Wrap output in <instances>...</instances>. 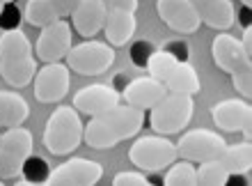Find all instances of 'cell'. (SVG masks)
<instances>
[{"label": "cell", "instance_id": "24", "mask_svg": "<svg viewBox=\"0 0 252 186\" xmlns=\"http://www.w3.org/2000/svg\"><path fill=\"white\" fill-rule=\"evenodd\" d=\"M23 16L34 28H46L58 21V14H55V9L51 7L48 0H28Z\"/></svg>", "mask_w": 252, "mask_h": 186}, {"label": "cell", "instance_id": "12", "mask_svg": "<svg viewBox=\"0 0 252 186\" xmlns=\"http://www.w3.org/2000/svg\"><path fill=\"white\" fill-rule=\"evenodd\" d=\"M156 12H158L160 21L167 28H172L174 33L192 35L202 26L190 0H156Z\"/></svg>", "mask_w": 252, "mask_h": 186}, {"label": "cell", "instance_id": "31", "mask_svg": "<svg viewBox=\"0 0 252 186\" xmlns=\"http://www.w3.org/2000/svg\"><path fill=\"white\" fill-rule=\"evenodd\" d=\"M113 184H115V186H128V184H133V186H149L152 182H149L145 175H142V170H140V173H133V170H124V173H117V175H115Z\"/></svg>", "mask_w": 252, "mask_h": 186}, {"label": "cell", "instance_id": "27", "mask_svg": "<svg viewBox=\"0 0 252 186\" xmlns=\"http://www.w3.org/2000/svg\"><path fill=\"white\" fill-rule=\"evenodd\" d=\"M174 65H177V60H174L167 51L156 48V51L152 53V58H149V62H147L145 69H147V76H152V78L165 83V78L170 76V72L174 69Z\"/></svg>", "mask_w": 252, "mask_h": 186}, {"label": "cell", "instance_id": "22", "mask_svg": "<svg viewBox=\"0 0 252 186\" xmlns=\"http://www.w3.org/2000/svg\"><path fill=\"white\" fill-rule=\"evenodd\" d=\"M0 74L9 85L26 87L28 83H32L34 74H37V60L34 55L21 58V60H0Z\"/></svg>", "mask_w": 252, "mask_h": 186}, {"label": "cell", "instance_id": "39", "mask_svg": "<svg viewBox=\"0 0 252 186\" xmlns=\"http://www.w3.org/2000/svg\"><path fill=\"white\" fill-rule=\"evenodd\" d=\"M14 0H0V5H12Z\"/></svg>", "mask_w": 252, "mask_h": 186}, {"label": "cell", "instance_id": "26", "mask_svg": "<svg viewBox=\"0 0 252 186\" xmlns=\"http://www.w3.org/2000/svg\"><path fill=\"white\" fill-rule=\"evenodd\" d=\"M163 184L165 186H195L197 184V173H195L192 161L181 159L179 163H172V168L163 177Z\"/></svg>", "mask_w": 252, "mask_h": 186}, {"label": "cell", "instance_id": "11", "mask_svg": "<svg viewBox=\"0 0 252 186\" xmlns=\"http://www.w3.org/2000/svg\"><path fill=\"white\" fill-rule=\"evenodd\" d=\"M120 92L113 85H103V83H94V85L80 87L78 92L73 94V108L83 115L96 117L108 111H113L120 104Z\"/></svg>", "mask_w": 252, "mask_h": 186}, {"label": "cell", "instance_id": "21", "mask_svg": "<svg viewBox=\"0 0 252 186\" xmlns=\"http://www.w3.org/2000/svg\"><path fill=\"white\" fill-rule=\"evenodd\" d=\"M220 163L225 166L229 177H241V175L250 170L252 166V147L248 140L236 143V145H225L222 154H220Z\"/></svg>", "mask_w": 252, "mask_h": 186}, {"label": "cell", "instance_id": "34", "mask_svg": "<svg viewBox=\"0 0 252 186\" xmlns=\"http://www.w3.org/2000/svg\"><path fill=\"white\" fill-rule=\"evenodd\" d=\"M51 2V7L55 9V14H58V19H64V16H71L73 9L80 5V0H48Z\"/></svg>", "mask_w": 252, "mask_h": 186}, {"label": "cell", "instance_id": "20", "mask_svg": "<svg viewBox=\"0 0 252 186\" xmlns=\"http://www.w3.org/2000/svg\"><path fill=\"white\" fill-rule=\"evenodd\" d=\"M30 106L19 92H5L0 90V126H19L28 120Z\"/></svg>", "mask_w": 252, "mask_h": 186}, {"label": "cell", "instance_id": "25", "mask_svg": "<svg viewBox=\"0 0 252 186\" xmlns=\"http://www.w3.org/2000/svg\"><path fill=\"white\" fill-rule=\"evenodd\" d=\"M197 184H206V186H225L229 182V173L225 170V166L218 159L211 161H202L197 168Z\"/></svg>", "mask_w": 252, "mask_h": 186}, {"label": "cell", "instance_id": "29", "mask_svg": "<svg viewBox=\"0 0 252 186\" xmlns=\"http://www.w3.org/2000/svg\"><path fill=\"white\" fill-rule=\"evenodd\" d=\"M232 76V85L234 90L241 94V97H250L252 94V65L248 67H241V69H236V72L229 74Z\"/></svg>", "mask_w": 252, "mask_h": 186}, {"label": "cell", "instance_id": "5", "mask_svg": "<svg viewBox=\"0 0 252 186\" xmlns=\"http://www.w3.org/2000/svg\"><path fill=\"white\" fill-rule=\"evenodd\" d=\"M66 67L69 72L80 74V76H101L106 74L115 62V51L110 44L103 41L87 39L78 46H71V51L66 53Z\"/></svg>", "mask_w": 252, "mask_h": 186}, {"label": "cell", "instance_id": "9", "mask_svg": "<svg viewBox=\"0 0 252 186\" xmlns=\"http://www.w3.org/2000/svg\"><path fill=\"white\" fill-rule=\"evenodd\" d=\"M34 97L41 104H55L66 97L71 85L69 67L62 62H48L34 74Z\"/></svg>", "mask_w": 252, "mask_h": 186}, {"label": "cell", "instance_id": "7", "mask_svg": "<svg viewBox=\"0 0 252 186\" xmlns=\"http://www.w3.org/2000/svg\"><path fill=\"white\" fill-rule=\"evenodd\" d=\"M225 145H227L225 138L218 131H211V129H190L177 143V156L192 161V163H202V161L220 159Z\"/></svg>", "mask_w": 252, "mask_h": 186}, {"label": "cell", "instance_id": "40", "mask_svg": "<svg viewBox=\"0 0 252 186\" xmlns=\"http://www.w3.org/2000/svg\"><path fill=\"white\" fill-rule=\"evenodd\" d=\"M0 12H2V5H0Z\"/></svg>", "mask_w": 252, "mask_h": 186}, {"label": "cell", "instance_id": "30", "mask_svg": "<svg viewBox=\"0 0 252 186\" xmlns=\"http://www.w3.org/2000/svg\"><path fill=\"white\" fill-rule=\"evenodd\" d=\"M154 51H156V46H154L152 41H147V39L135 41V44L131 46V60H133V65L140 67V69H145Z\"/></svg>", "mask_w": 252, "mask_h": 186}, {"label": "cell", "instance_id": "28", "mask_svg": "<svg viewBox=\"0 0 252 186\" xmlns=\"http://www.w3.org/2000/svg\"><path fill=\"white\" fill-rule=\"evenodd\" d=\"M21 175H23V180L30 182V184H46L48 182V175H51V168L48 163L41 156H34L30 154L21 168Z\"/></svg>", "mask_w": 252, "mask_h": 186}, {"label": "cell", "instance_id": "17", "mask_svg": "<svg viewBox=\"0 0 252 186\" xmlns=\"http://www.w3.org/2000/svg\"><path fill=\"white\" fill-rule=\"evenodd\" d=\"M190 5L195 7L199 21L213 30L225 33L234 26L236 12H234L232 0H190Z\"/></svg>", "mask_w": 252, "mask_h": 186}, {"label": "cell", "instance_id": "10", "mask_svg": "<svg viewBox=\"0 0 252 186\" xmlns=\"http://www.w3.org/2000/svg\"><path fill=\"white\" fill-rule=\"evenodd\" d=\"M103 177V168L101 163L92 159H83V156H73L64 161L62 166L51 170L46 184H76V186H90Z\"/></svg>", "mask_w": 252, "mask_h": 186}, {"label": "cell", "instance_id": "1", "mask_svg": "<svg viewBox=\"0 0 252 186\" xmlns=\"http://www.w3.org/2000/svg\"><path fill=\"white\" fill-rule=\"evenodd\" d=\"M145 124V111L131 104H117L113 111L90 117L87 126H83V140L92 149H110L122 140L138 136Z\"/></svg>", "mask_w": 252, "mask_h": 186}, {"label": "cell", "instance_id": "18", "mask_svg": "<svg viewBox=\"0 0 252 186\" xmlns=\"http://www.w3.org/2000/svg\"><path fill=\"white\" fill-rule=\"evenodd\" d=\"M135 14L131 12H108L106 23H103V33L110 46H124L128 44L135 33Z\"/></svg>", "mask_w": 252, "mask_h": 186}, {"label": "cell", "instance_id": "36", "mask_svg": "<svg viewBox=\"0 0 252 186\" xmlns=\"http://www.w3.org/2000/svg\"><path fill=\"white\" fill-rule=\"evenodd\" d=\"M241 44L246 48V53L252 58V26H246L243 28V37H241Z\"/></svg>", "mask_w": 252, "mask_h": 186}, {"label": "cell", "instance_id": "4", "mask_svg": "<svg viewBox=\"0 0 252 186\" xmlns=\"http://www.w3.org/2000/svg\"><path fill=\"white\" fill-rule=\"evenodd\" d=\"M128 159L142 173H160L177 161V145L165 136H142L131 145Z\"/></svg>", "mask_w": 252, "mask_h": 186}, {"label": "cell", "instance_id": "13", "mask_svg": "<svg viewBox=\"0 0 252 186\" xmlns=\"http://www.w3.org/2000/svg\"><path fill=\"white\" fill-rule=\"evenodd\" d=\"M167 94L165 83L152 78V76H138V78H131L124 85V90L120 92V97L131 104L135 108H142V111H149L158 104L163 97Z\"/></svg>", "mask_w": 252, "mask_h": 186}, {"label": "cell", "instance_id": "23", "mask_svg": "<svg viewBox=\"0 0 252 186\" xmlns=\"http://www.w3.org/2000/svg\"><path fill=\"white\" fill-rule=\"evenodd\" d=\"M32 55V44L19 28L0 35V60H21Z\"/></svg>", "mask_w": 252, "mask_h": 186}, {"label": "cell", "instance_id": "33", "mask_svg": "<svg viewBox=\"0 0 252 186\" xmlns=\"http://www.w3.org/2000/svg\"><path fill=\"white\" fill-rule=\"evenodd\" d=\"M160 48H163V51H167V53L172 55L177 62L188 60V53H190V48H188V44L184 39H179V41H165Z\"/></svg>", "mask_w": 252, "mask_h": 186}, {"label": "cell", "instance_id": "8", "mask_svg": "<svg viewBox=\"0 0 252 186\" xmlns=\"http://www.w3.org/2000/svg\"><path fill=\"white\" fill-rule=\"evenodd\" d=\"M71 26L64 19H58L51 26L41 28L37 44H34V53L37 60L41 62H62L66 53L71 51Z\"/></svg>", "mask_w": 252, "mask_h": 186}, {"label": "cell", "instance_id": "2", "mask_svg": "<svg viewBox=\"0 0 252 186\" xmlns=\"http://www.w3.org/2000/svg\"><path fill=\"white\" fill-rule=\"evenodd\" d=\"M83 140V122L73 106H58L44 129V145L55 156L71 154Z\"/></svg>", "mask_w": 252, "mask_h": 186}, {"label": "cell", "instance_id": "38", "mask_svg": "<svg viewBox=\"0 0 252 186\" xmlns=\"http://www.w3.org/2000/svg\"><path fill=\"white\" fill-rule=\"evenodd\" d=\"M241 2H243V7H248V9L252 7V0H241Z\"/></svg>", "mask_w": 252, "mask_h": 186}, {"label": "cell", "instance_id": "32", "mask_svg": "<svg viewBox=\"0 0 252 186\" xmlns=\"http://www.w3.org/2000/svg\"><path fill=\"white\" fill-rule=\"evenodd\" d=\"M19 21H21V14L19 9L12 5H2V12H0V28H5V30H14V28H19Z\"/></svg>", "mask_w": 252, "mask_h": 186}, {"label": "cell", "instance_id": "15", "mask_svg": "<svg viewBox=\"0 0 252 186\" xmlns=\"http://www.w3.org/2000/svg\"><path fill=\"white\" fill-rule=\"evenodd\" d=\"M211 117L218 129L236 133L246 124H252V108L246 99H225L211 108Z\"/></svg>", "mask_w": 252, "mask_h": 186}, {"label": "cell", "instance_id": "6", "mask_svg": "<svg viewBox=\"0 0 252 186\" xmlns=\"http://www.w3.org/2000/svg\"><path fill=\"white\" fill-rule=\"evenodd\" d=\"M30 154H32V133L21 124L9 126L0 136V180L19 177Z\"/></svg>", "mask_w": 252, "mask_h": 186}, {"label": "cell", "instance_id": "35", "mask_svg": "<svg viewBox=\"0 0 252 186\" xmlns=\"http://www.w3.org/2000/svg\"><path fill=\"white\" fill-rule=\"evenodd\" d=\"M108 12H131L135 14L138 9V0H103Z\"/></svg>", "mask_w": 252, "mask_h": 186}, {"label": "cell", "instance_id": "37", "mask_svg": "<svg viewBox=\"0 0 252 186\" xmlns=\"http://www.w3.org/2000/svg\"><path fill=\"white\" fill-rule=\"evenodd\" d=\"M128 72H120L117 74V76H115V80H113V87L115 90H117V92H122V90H124V85L126 83H128Z\"/></svg>", "mask_w": 252, "mask_h": 186}, {"label": "cell", "instance_id": "3", "mask_svg": "<svg viewBox=\"0 0 252 186\" xmlns=\"http://www.w3.org/2000/svg\"><path fill=\"white\" fill-rule=\"evenodd\" d=\"M192 108H195V101H192L190 94L167 92L156 106L149 108L152 111L149 113V124L160 136L179 133L190 122Z\"/></svg>", "mask_w": 252, "mask_h": 186}, {"label": "cell", "instance_id": "14", "mask_svg": "<svg viewBox=\"0 0 252 186\" xmlns=\"http://www.w3.org/2000/svg\"><path fill=\"white\" fill-rule=\"evenodd\" d=\"M211 55H213L216 67L227 74L236 72L241 67L252 65V58L246 53L241 39H236V37H232V35H227V33L216 35V39L211 44Z\"/></svg>", "mask_w": 252, "mask_h": 186}, {"label": "cell", "instance_id": "16", "mask_svg": "<svg viewBox=\"0 0 252 186\" xmlns=\"http://www.w3.org/2000/svg\"><path fill=\"white\" fill-rule=\"evenodd\" d=\"M108 9L103 0H80V5L73 9L71 21H73V30L80 35V37H94V35L103 30V23H106Z\"/></svg>", "mask_w": 252, "mask_h": 186}, {"label": "cell", "instance_id": "19", "mask_svg": "<svg viewBox=\"0 0 252 186\" xmlns=\"http://www.w3.org/2000/svg\"><path fill=\"white\" fill-rule=\"evenodd\" d=\"M165 87H167V92H179V94H190V97H195V94L199 92V87H202L197 69L188 60L177 62L174 69L170 72V76L165 78Z\"/></svg>", "mask_w": 252, "mask_h": 186}]
</instances>
